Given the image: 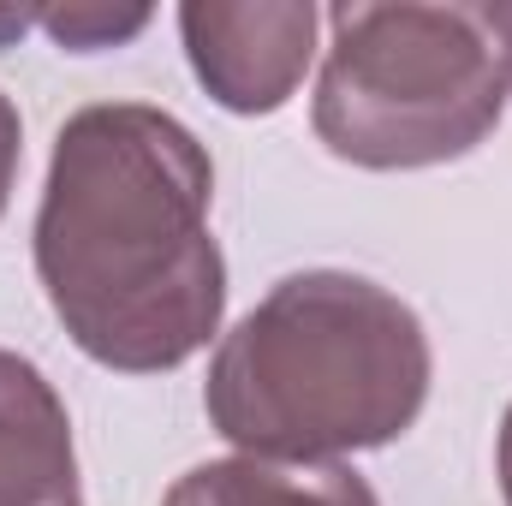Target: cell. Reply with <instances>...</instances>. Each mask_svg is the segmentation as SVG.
<instances>
[{
	"label": "cell",
	"instance_id": "1",
	"mask_svg": "<svg viewBox=\"0 0 512 506\" xmlns=\"http://www.w3.org/2000/svg\"><path fill=\"white\" fill-rule=\"evenodd\" d=\"M215 161L149 102H96L54 131L36 209V280L84 358L120 376L191 364L227 316L209 233Z\"/></svg>",
	"mask_w": 512,
	"mask_h": 506
},
{
	"label": "cell",
	"instance_id": "2",
	"mask_svg": "<svg viewBox=\"0 0 512 506\" xmlns=\"http://www.w3.org/2000/svg\"><path fill=\"white\" fill-rule=\"evenodd\" d=\"M429 334L364 274L304 268L221 334L203 411L221 441L280 465H340L393 447L429 405Z\"/></svg>",
	"mask_w": 512,
	"mask_h": 506
},
{
	"label": "cell",
	"instance_id": "3",
	"mask_svg": "<svg viewBox=\"0 0 512 506\" xmlns=\"http://www.w3.org/2000/svg\"><path fill=\"white\" fill-rule=\"evenodd\" d=\"M310 126L334 161L411 173L471 155L507 114V60L483 6H334Z\"/></svg>",
	"mask_w": 512,
	"mask_h": 506
},
{
	"label": "cell",
	"instance_id": "4",
	"mask_svg": "<svg viewBox=\"0 0 512 506\" xmlns=\"http://www.w3.org/2000/svg\"><path fill=\"white\" fill-rule=\"evenodd\" d=\"M316 30L322 12L310 0H191L179 6V36H185V60L197 72V84L215 96V108L262 120L280 114L310 60H316Z\"/></svg>",
	"mask_w": 512,
	"mask_h": 506
},
{
	"label": "cell",
	"instance_id": "5",
	"mask_svg": "<svg viewBox=\"0 0 512 506\" xmlns=\"http://www.w3.org/2000/svg\"><path fill=\"white\" fill-rule=\"evenodd\" d=\"M0 506H78V447L54 381L0 346Z\"/></svg>",
	"mask_w": 512,
	"mask_h": 506
},
{
	"label": "cell",
	"instance_id": "6",
	"mask_svg": "<svg viewBox=\"0 0 512 506\" xmlns=\"http://www.w3.org/2000/svg\"><path fill=\"white\" fill-rule=\"evenodd\" d=\"M161 506H382L352 465H280V459H209L191 465Z\"/></svg>",
	"mask_w": 512,
	"mask_h": 506
},
{
	"label": "cell",
	"instance_id": "7",
	"mask_svg": "<svg viewBox=\"0 0 512 506\" xmlns=\"http://www.w3.org/2000/svg\"><path fill=\"white\" fill-rule=\"evenodd\" d=\"M36 24H42L60 48L96 54V48L131 42V36L149 24V12H143V6H131V12H114V6H66V12H36Z\"/></svg>",
	"mask_w": 512,
	"mask_h": 506
},
{
	"label": "cell",
	"instance_id": "8",
	"mask_svg": "<svg viewBox=\"0 0 512 506\" xmlns=\"http://www.w3.org/2000/svg\"><path fill=\"white\" fill-rule=\"evenodd\" d=\"M18 161H24V120H18L12 96L0 90V221H6V203L18 185Z\"/></svg>",
	"mask_w": 512,
	"mask_h": 506
},
{
	"label": "cell",
	"instance_id": "9",
	"mask_svg": "<svg viewBox=\"0 0 512 506\" xmlns=\"http://www.w3.org/2000/svg\"><path fill=\"white\" fill-rule=\"evenodd\" d=\"M495 477H501V501L512 506V405L501 417V441H495Z\"/></svg>",
	"mask_w": 512,
	"mask_h": 506
},
{
	"label": "cell",
	"instance_id": "10",
	"mask_svg": "<svg viewBox=\"0 0 512 506\" xmlns=\"http://www.w3.org/2000/svg\"><path fill=\"white\" fill-rule=\"evenodd\" d=\"M495 42H501V60H507V90H512V6H483Z\"/></svg>",
	"mask_w": 512,
	"mask_h": 506
},
{
	"label": "cell",
	"instance_id": "11",
	"mask_svg": "<svg viewBox=\"0 0 512 506\" xmlns=\"http://www.w3.org/2000/svg\"><path fill=\"white\" fill-rule=\"evenodd\" d=\"M36 24V12H12V6H0V42H12V36H24Z\"/></svg>",
	"mask_w": 512,
	"mask_h": 506
}]
</instances>
